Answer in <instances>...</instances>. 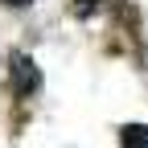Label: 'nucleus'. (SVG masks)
<instances>
[{"label": "nucleus", "mask_w": 148, "mask_h": 148, "mask_svg": "<svg viewBox=\"0 0 148 148\" xmlns=\"http://www.w3.org/2000/svg\"><path fill=\"white\" fill-rule=\"evenodd\" d=\"M4 4H8V8H29L33 0H4Z\"/></svg>", "instance_id": "nucleus-4"}, {"label": "nucleus", "mask_w": 148, "mask_h": 148, "mask_svg": "<svg viewBox=\"0 0 148 148\" xmlns=\"http://www.w3.org/2000/svg\"><path fill=\"white\" fill-rule=\"evenodd\" d=\"M8 86H12V95H33L41 86V70H37V62L29 53H12L8 58Z\"/></svg>", "instance_id": "nucleus-1"}, {"label": "nucleus", "mask_w": 148, "mask_h": 148, "mask_svg": "<svg viewBox=\"0 0 148 148\" xmlns=\"http://www.w3.org/2000/svg\"><path fill=\"white\" fill-rule=\"evenodd\" d=\"M95 8H99V0H74V4H70V12H74V16H90Z\"/></svg>", "instance_id": "nucleus-3"}, {"label": "nucleus", "mask_w": 148, "mask_h": 148, "mask_svg": "<svg viewBox=\"0 0 148 148\" xmlns=\"http://www.w3.org/2000/svg\"><path fill=\"white\" fill-rule=\"evenodd\" d=\"M119 144L123 148H148V123H127L119 132Z\"/></svg>", "instance_id": "nucleus-2"}]
</instances>
